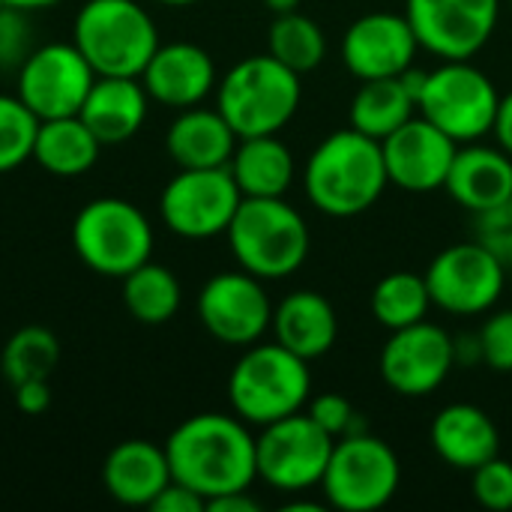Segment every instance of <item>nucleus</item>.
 I'll return each instance as SVG.
<instances>
[{"label":"nucleus","instance_id":"obj_1","mask_svg":"<svg viewBox=\"0 0 512 512\" xmlns=\"http://www.w3.org/2000/svg\"><path fill=\"white\" fill-rule=\"evenodd\" d=\"M171 477L204 501L228 492H243L258 480L255 438L237 414L186 417L165 441Z\"/></svg>","mask_w":512,"mask_h":512},{"label":"nucleus","instance_id":"obj_2","mask_svg":"<svg viewBox=\"0 0 512 512\" xmlns=\"http://www.w3.org/2000/svg\"><path fill=\"white\" fill-rule=\"evenodd\" d=\"M387 183L381 141L351 126L327 135L303 168L306 198L312 207L336 219L366 213L384 195Z\"/></svg>","mask_w":512,"mask_h":512},{"label":"nucleus","instance_id":"obj_3","mask_svg":"<svg viewBox=\"0 0 512 512\" xmlns=\"http://www.w3.org/2000/svg\"><path fill=\"white\" fill-rule=\"evenodd\" d=\"M240 270L258 279H285L309 258V225L285 198H243L228 231Z\"/></svg>","mask_w":512,"mask_h":512},{"label":"nucleus","instance_id":"obj_4","mask_svg":"<svg viewBox=\"0 0 512 512\" xmlns=\"http://www.w3.org/2000/svg\"><path fill=\"white\" fill-rule=\"evenodd\" d=\"M300 75L273 54H255L234 63L219 81L216 108L237 138L276 135L300 108Z\"/></svg>","mask_w":512,"mask_h":512},{"label":"nucleus","instance_id":"obj_5","mask_svg":"<svg viewBox=\"0 0 512 512\" xmlns=\"http://www.w3.org/2000/svg\"><path fill=\"white\" fill-rule=\"evenodd\" d=\"M312 393L309 360L273 345H249L228 375V402L249 426H267L303 411Z\"/></svg>","mask_w":512,"mask_h":512},{"label":"nucleus","instance_id":"obj_6","mask_svg":"<svg viewBox=\"0 0 512 512\" xmlns=\"http://www.w3.org/2000/svg\"><path fill=\"white\" fill-rule=\"evenodd\" d=\"M72 42L96 75L138 78L159 48V30L135 0H87L75 15Z\"/></svg>","mask_w":512,"mask_h":512},{"label":"nucleus","instance_id":"obj_7","mask_svg":"<svg viewBox=\"0 0 512 512\" xmlns=\"http://www.w3.org/2000/svg\"><path fill=\"white\" fill-rule=\"evenodd\" d=\"M78 258L99 276L123 279L153 255V225L126 198H93L72 222Z\"/></svg>","mask_w":512,"mask_h":512},{"label":"nucleus","instance_id":"obj_8","mask_svg":"<svg viewBox=\"0 0 512 512\" xmlns=\"http://www.w3.org/2000/svg\"><path fill=\"white\" fill-rule=\"evenodd\" d=\"M402 465L393 447L369 432L336 438L321 489L330 507L342 512H375L399 492Z\"/></svg>","mask_w":512,"mask_h":512},{"label":"nucleus","instance_id":"obj_9","mask_svg":"<svg viewBox=\"0 0 512 512\" xmlns=\"http://www.w3.org/2000/svg\"><path fill=\"white\" fill-rule=\"evenodd\" d=\"M498 105V87L468 60H444L438 69L426 72V84L417 102L420 114L447 132L456 144H471L489 135Z\"/></svg>","mask_w":512,"mask_h":512},{"label":"nucleus","instance_id":"obj_10","mask_svg":"<svg viewBox=\"0 0 512 512\" xmlns=\"http://www.w3.org/2000/svg\"><path fill=\"white\" fill-rule=\"evenodd\" d=\"M336 438L327 435L309 414L297 411L276 423L261 426L255 438L258 480L279 492H309L321 486Z\"/></svg>","mask_w":512,"mask_h":512},{"label":"nucleus","instance_id":"obj_11","mask_svg":"<svg viewBox=\"0 0 512 512\" xmlns=\"http://www.w3.org/2000/svg\"><path fill=\"white\" fill-rule=\"evenodd\" d=\"M243 192L231 168H180L159 198L168 231L186 240H210L228 231Z\"/></svg>","mask_w":512,"mask_h":512},{"label":"nucleus","instance_id":"obj_12","mask_svg":"<svg viewBox=\"0 0 512 512\" xmlns=\"http://www.w3.org/2000/svg\"><path fill=\"white\" fill-rule=\"evenodd\" d=\"M507 282L504 261L483 246L474 243H456L435 255V261L426 270V285L432 306L450 312V315H483L489 312Z\"/></svg>","mask_w":512,"mask_h":512},{"label":"nucleus","instance_id":"obj_13","mask_svg":"<svg viewBox=\"0 0 512 512\" xmlns=\"http://www.w3.org/2000/svg\"><path fill=\"white\" fill-rule=\"evenodd\" d=\"M96 81L93 66L75 48V42H48L33 48L18 66L15 96L39 117H72L81 111Z\"/></svg>","mask_w":512,"mask_h":512},{"label":"nucleus","instance_id":"obj_14","mask_svg":"<svg viewBox=\"0 0 512 512\" xmlns=\"http://www.w3.org/2000/svg\"><path fill=\"white\" fill-rule=\"evenodd\" d=\"M453 366V336L438 324H429L426 318L411 327L390 330V339L384 342L378 360L384 384L408 399L435 393L450 378Z\"/></svg>","mask_w":512,"mask_h":512},{"label":"nucleus","instance_id":"obj_15","mask_svg":"<svg viewBox=\"0 0 512 512\" xmlns=\"http://www.w3.org/2000/svg\"><path fill=\"white\" fill-rule=\"evenodd\" d=\"M498 15L501 0H405L417 42L444 60H468L483 51Z\"/></svg>","mask_w":512,"mask_h":512},{"label":"nucleus","instance_id":"obj_16","mask_svg":"<svg viewBox=\"0 0 512 512\" xmlns=\"http://www.w3.org/2000/svg\"><path fill=\"white\" fill-rule=\"evenodd\" d=\"M261 282L264 279L246 270L207 279L198 294V318L204 330L225 345H255L273 324V303Z\"/></svg>","mask_w":512,"mask_h":512},{"label":"nucleus","instance_id":"obj_17","mask_svg":"<svg viewBox=\"0 0 512 512\" xmlns=\"http://www.w3.org/2000/svg\"><path fill=\"white\" fill-rule=\"evenodd\" d=\"M381 150L393 186L405 192H435L444 189L459 144L423 114H414L381 141Z\"/></svg>","mask_w":512,"mask_h":512},{"label":"nucleus","instance_id":"obj_18","mask_svg":"<svg viewBox=\"0 0 512 512\" xmlns=\"http://www.w3.org/2000/svg\"><path fill=\"white\" fill-rule=\"evenodd\" d=\"M417 48L420 42L405 15L369 12L348 27L342 39V60L360 81L393 78L411 66Z\"/></svg>","mask_w":512,"mask_h":512},{"label":"nucleus","instance_id":"obj_19","mask_svg":"<svg viewBox=\"0 0 512 512\" xmlns=\"http://www.w3.org/2000/svg\"><path fill=\"white\" fill-rule=\"evenodd\" d=\"M138 78L153 102L183 111L210 96L216 87V63L195 42H168L156 48Z\"/></svg>","mask_w":512,"mask_h":512},{"label":"nucleus","instance_id":"obj_20","mask_svg":"<svg viewBox=\"0 0 512 512\" xmlns=\"http://www.w3.org/2000/svg\"><path fill=\"white\" fill-rule=\"evenodd\" d=\"M444 189L471 213L504 207L512 195V156L504 147L468 144L456 150Z\"/></svg>","mask_w":512,"mask_h":512},{"label":"nucleus","instance_id":"obj_21","mask_svg":"<svg viewBox=\"0 0 512 512\" xmlns=\"http://www.w3.org/2000/svg\"><path fill=\"white\" fill-rule=\"evenodd\" d=\"M171 480L174 477L165 447L144 438H129L117 444L102 465L105 492L126 507H150Z\"/></svg>","mask_w":512,"mask_h":512},{"label":"nucleus","instance_id":"obj_22","mask_svg":"<svg viewBox=\"0 0 512 512\" xmlns=\"http://www.w3.org/2000/svg\"><path fill=\"white\" fill-rule=\"evenodd\" d=\"M147 108L150 96L141 78L96 75L78 117L102 144H123L144 126Z\"/></svg>","mask_w":512,"mask_h":512},{"label":"nucleus","instance_id":"obj_23","mask_svg":"<svg viewBox=\"0 0 512 512\" xmlns=\"http://www.w3.org/2000/svg\"><path fill=\"white\" fill-rule=\"evenodd\" d=\"M432 450L456 471H474L495 459L501 450V435L492 417L477 405H447L438 411L429 429Z\"/></svg>","mask_w":512,"mask_h":512},{"label":"nucleus","instance_id":"obj_24","mask_svg":"<svg viewBox=\"0 0 512 512\" xmlns=\"http://www.w3.org/2000/svg\"><path fill=\"white\" fill-rule=\"evenodd\" d=\"M276 342L303 360L330 354L339 339V318L333 303L318 291H294L273 309L270 324Z\"/></svg>","mask_w":512,"mask_h":512},{"label":"nucleus","instance_id":"obj_25","mask_svg":"<svg viewBox=\"0 0 512 512\" xmlns=\"http://www.w3.org/2000/svg\"><path fill=\"white\" fill-rule=\"evenodd\" d=\"M237 132L219 108H183L165 132L168 156L180 168H225L237 150Z\"/></svg>","mask_w":512,"mask_h":512},{"label":"nucleus","instance_id":"obj_26","mask_svg":"<svg viewBox=\"0 0 512 512\" xmlns=\"http://www.w3.org/2000/svg\"><path fill=\"white\" fill-rule=\"evenodd\" d=\"M228 168L243 198H285L294 183V156L276 135L240 138Z\"/></svg>","mask_w":512,"mask_h":512},{"label":"nucleus","instance_id":"obj_27","mask_svg":"<svg viewBox=\"0 0 512 512\" xmlns=\"http://www.w3.org/2000/svg\"><path fill=\"white\" fill-rule=\"evenodd\" d=\"M99 147L102 141L87 129V123L78 114L39 120L33 162L54 177H81L96 165Z\"/></svg>","mask_w":512,"mask_h":512},{"label":"nucleus","instance_id":"obj_28","mask_svg":"<svg viewBox=\"0 0 512 512\" xmlns=\"http://www.w3.org/2000/svg\"><path fill=\"white\" fill-rule=\"evenodd\" d=\"M417 111V99L402 84V75L363 81L351 102V129L384 141Z\"/></svg>","mask_w":512,"mask_h":512},{"label":"nucleus","instance_id":"obj_29","mask_svg":"<svg viewBox=\"0 0 512 512\" xmlns=\"http://www.w3.org/2000/svg\"><path fill=\"white\" fill-rule=\"evenodd\" d=\"M180 300H183L180 282L162 264L147 261L123 276V303L129 315L147 327L168 324L177 315Z\"/></svg>","mask_w":512,"mask_h":512},{"label":"nucleus","instance_id":"obj_30","mask_svg":"<svg viewBox=\"0 0 512 512\" xmlns=\"http://www.w3.org/2000/svg\"><path fill=\"white\" fill-rule=\"evenodd\" d=\"M267 42H270V54L288 69H294L297 75L318 69L327 54L324 30L318 27V21H312L303 12L276 15L270 24Z\"/></svg>","mask_w":512,"mask_h":512},{"label":"nucleus","instance_id":"obj_31","mask_svg":"<svg viewBox=\"0 0 512 512\" xmlns=\"http://www.w3.org/2000/svg\"><path fill=\"white\" fill-rule=\"evenodd\" d=\"M432 306L426 276L399 270L384 276L372 291V315L387 330H402L426 318Z\"/></svg>","mask_w":512,"mask_h":512},{"label":"nucleus","instance_id":"obj_32","mask_svg":"<svg viewBox=\"0 0 512 512\" xmlns=\"http://www.w3.org/2000/svg\"><path fill=\"white\" fill-rule=\"evenodd\" d=\"M60 360V342L51 330L45 327H21L3 348L0 354V369L6 381L24 384L36 378H51Z\"/></svg>","mask_w":512,"mask_h":512},{"label":"nucleus","instance_id":"obj_33","mask_svg":"<svg viewBox=\"0 0 512 512\" xmlns=\"http://www.w3.org/2000/svg\"><path fill=\"white\" fill-rule=\"evenodd\" d=\"M39 117L18 99L0 93V174L33 159Z\"/></svg>","mask_w":512,"mask_h":512},{"label":"nucleus","instance_id":"obj_34","mask_svg":"<svg viewBox=\"0 0 512 512\" xmlns=\"http://www.w3.org/2000/svg\"><path fill=\"white\" fill-rule=\"evenodd\" d=\"M474 480H471V489H474V498L480 507L486 510H512V465L504 462L501 456L483 462L480 468L471 471Z\"/></svg>","mask_w":512,"mask_h":512},{"label":"nucleus","instance_id":"obj_35","mask_svg":"<svg viewBox=\"0 0 512 512\" xmlns=\"http://www.w3.org/2000/svg\"><path fill=\"white\" fill-rule=\"evenodd\" d=\"M30 24L27 12L15 6L0 9V69H18L30 54Z\"/></svg>","mask_w":512,"mask_h":512},{"label":"nucleus","instance_id":"obj_36","mask_svg":"<svg viewBox=\"0 0 512 512\" xmlns=\"http://www.w3.org/2000/svg\"><path fill=\"white\" fill-rule=\"evenodd\" d=\"M309 417L333 438H345V435H354V432H363L360 429V414L354 411V405L339 396V393H324L318 399H312L309 405Z\"/></svg>","mask_w":512,"mask_h":512},{"label":"nucleus","instance_id":"obj_37","mask_svg":"<svg viewBox=\"0 0 512 512\" xmlns=\"http://www.w3.org/2000/svg\"><path fill=\"white\" fill-rule=\"evenodd\" d=\"M480 345H483V363L501 375L512 372V309L510 312H495L483 330H480Z\"/></svg>","mask_w":512,"mask_h":512},{"label":"nucleus","instance_id":"obj_38","mask_svg":"<svg viewBox=\"0 0 512 512\" xmlns=\"http://www.w3.org/2000/svg\"><path fill=\"white\" fill-rule=\"evenodd\" d=\"M150 510L153 512H204L207 510V501H204L198 492H192L189 486H183V483L171 480V483L156 495V501L150 504Z\"/></svg>","mask_w":512,"mask_h":512},{"label":"nucleus","instance_id":"obj_39","mask_svg":"<svg viewBox=\"0 0 512 512\" xmlns=\"http://www.w3.org/2000/svg\"><path fill=\"white\" fill-rule=\"evenodd\" d=\"M12 390H15V405H18L24 414H30V417H36V414L48 411V405H51V387H48V378L24 381V384H15Z\"/></svg>","mask_w":512,"mask_h":512},{"label":"nucleus","instance_id":"obj_40","mask_svg":"<svg viewBox=\"0 0 512 512\" xmlns=\"http://www.w3.org/2000/svg\"><path fill=\"white\" fill-rule=\"evenodd\" d=\"M207 510L210 512H258L261 504L255 498H249V489L243 492H228V495H219L213 501H207Z\"/></svg>","mask_w":512,"mask_h":512},{"label":"nucleus","instance_id":"obj_41","mask_svg":"<svg viewBox=\"0 0 512 512\" xmlns=\"http://www.w3.org/2000/svg\"><path fill=\"white\" fill-rule=\"evenodd\" d=\"M492 132H495V138H498V147H504L512 156V93L501 96V105H498Z\"/></svg>","mask_w":512,"mask_h":512},{"label":"nucleus","instance_id":"obj_42","mask_svg":"<svg viewBox=\"0 0 512 512\" xmlns=\"http://www.w3.org/2000/svg\"><path fill=\"white\" fill-rule=\"evenodd\" d=\"M453 354H456V363H465V366L483 363L480 333H477V336H459V339H453Z\"/></svg>","mask_w":512,"mask_h":512},{"label":"nucleus","instance_id":"obj_43","mask_svg":"<svg viewBox=\"0 0 512 512\" xmlns=\"http://www.w3.org/2000/svg\"><path fill=\"white\" fill-rule=\"evenodd\" d=\"M492 252L504 261V267H512V228L492 246Z\"/></svg>","mask_w":512,"mask_h":512},{"label":"nucleus","instance_id":"obj_44","mask_svg":"<svg viewBox=\"0 0 512 512\" xmlns=\"http://www.w3.org/2000/svg\"><path fill=\"white\" fill-rule=\"evenodd\" d=\"M264 6H267L273 15H285V12H297L300 0H264Z\"/></svg>","mask_w":512,"mask_h":512},{"label":"nucleus","instance_id":"obj_45","mask_svg":"<svg viewBox=\"0 0 512 512\" xmlns=\"http://www.w3.org/2000/svg\"><path fill=\"white\" fill-rule=\"evenodd\" d=\"M9 6L15 9H24V12H33V9H45V6H54L57 0H6Z\"/></svg>","mask_w":512,"mask_h":512},{"label":"nucleus","instance_id":"obj_46","mask_svg":"<svg viewBox=\"0 0 512 512\" xmlns=\"http://www.w3.org/2000/svg\"><path fill=\"white\" fill-rule=\"evenodd\" d=\"M156 3H165V6H192L198 0H156Z\"/></svg>","mask_w":512,"mask_h":512},{"label":"nucleus","instance_id":"obj_47","mask_svg":"<svg viewBox=\"0 0 512 512\" xmlns=\"http://www.w3.org/2000/svg\"><path fill=\"white\" fill-rule=\"evenodd\" d=\"M504 207H507V213H510V219H512V195H510V201H507Z\"/></svg>","mask_w":512,"mask_h":512},{"label":"nucleus","instance_id":"obj_48","mask_svg":"<svg viewBox=\"0 0 512 512\" xmlns=\"http://www.w3.org/2000/svg\"><path fill=\"white\" fill-rule=\"evenodd\" d=\"M3 6H9V3H6V0H0V9H3Z\"/></svg>","mask_w":512,"mask_h":512},{"label":"nucleus","instance_id":"obj_49","mask_svg":"<svg viewBox=\"0 0 512 512\" xmlns=\"http://www.w3.org/2000/svg\"><path fill=\"white\" fill-rule=\"evenodd\" d=\"M510 3H512V0H510Z\"/></svg>","mask_w":512,"mask_h":512}]
</instances>
